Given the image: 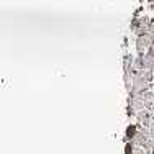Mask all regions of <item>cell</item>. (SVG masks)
<instances>
[{
	"label": "cell",
	"instance_id": "6da1fadb",
	"mask_svg": "<svg viewBox=\"0 0 154 154\" xmlns=\"http://www.w3.org/2000/svg\"><path fill=\"white\" fill-rule=\"evenodd\" d=\"M152 38L154 35L152 33H144V35H139L136 38V51H138V56H144L146 51L151 48L152 45Z\"/></svg>",
	"mask_w": 154,
	"mask_h": 154
},
{
	"label": "cell",
	"instance_id": "7a4b0ae2",
	"mask_svg": "<svg viewBox=\"0 0 154 154\" xmlns=\"http://www.w3.org/2000/svg\"><path fill=\"white\" fill-rule=\"evenodd\" d=\"M136 120H138L139 126L149 128V126H151V123L154 122V120H152V112H151V110H148V108L141 110V112L136 113Z\"/></svg>",
	"mask_w": 154,
	"mask_h": 154
},
{
	"label": "cell",
	"instance_id": "3957f363",
	"mask_svg": "<svg viewBox=\"0 0 154 154\" xmlns=\"http://www.w3.org/2000/svg\"><path fill=\"white\" fill-rule=\"evenodd\" d=\"M136 133H138V128L134 126V125H131V126H128L126 128V139H130V141H133L134 136H136Z\"/></svg>",
	"mask_w": 154,
	"mask_h": 154
},
{
	"label": "cell",
	"instance_id": "277c9868",
	"mask_svg": "<svg viewBox=\"0 0 154 154\" xmlns=\"http://www.w3.org/2000/svg\"><path fill=\"white\" fill-rule=\"evenodd\" d=\"M143 149H144V151L148 152V154H154V138H151V141H149Z\"/></svg>",
	"mask_w": 154,
	"mask_h": 154
}]
</instances>
